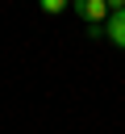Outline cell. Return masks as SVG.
I'll list each match as a JSON object with an SVG mask.
<instances>
[{
	"mask_svg": "<svg viewBox=\"0 0 125 134\" xmlns=\"http://www.w3.org/2000/svg\"><path fill=\"white\" fill-rule=\"evenodd\" d=\"M71 8H75L88 25H104V21H108V13H113V8H108V0H71Z\"/></svg>",
	"mask_w": 125,
	"mask_h": 134,
	"instance_id": "1",
	"label": "cell"
},
{
	"mask_svg": "<svg viewBox=\"0 0 125 134\" xmlns=\"http://www.w3.org/2000/svg\"><path fill=\"white\" fill-rule=\"evenodd\" d=\"M104 38H108L113 46L125 50V8H113V13H108V21H104Z\"/></svg>",
	"mask_w": 125,
	"mask_h": 134,
	"instance_id": "2",
	"label": "cell"
},
{
	"mask_svg": "<svg viewBox=\"0 0 125 134\" xmlns=\"http://www.w3.org/2000/svg\"><path fill=\"white\" fill-rule=\"evenodd\" d=\"M38 4H42V13H50V17L63 13V8H71V0H38Z\"/></svg>",
	"mask_w": 125,
	"mask_h": 134,
	"instance_id": "3",
	"label": "cell"
},
{
	"mask_svg": "<svg viewBox=\"0 0 125 134\" xmlns=\"http://www.w3.org/2000/svg\"><path fill=\"white\" fill-rule=\"evenodd\" d=\"M108 8H125V0H108Z\"/></svg>",
	"mask_w": 125,
	"mask_h": 134,
	"instance_id": "4",
	"label": "cell"
}]
</instances>
